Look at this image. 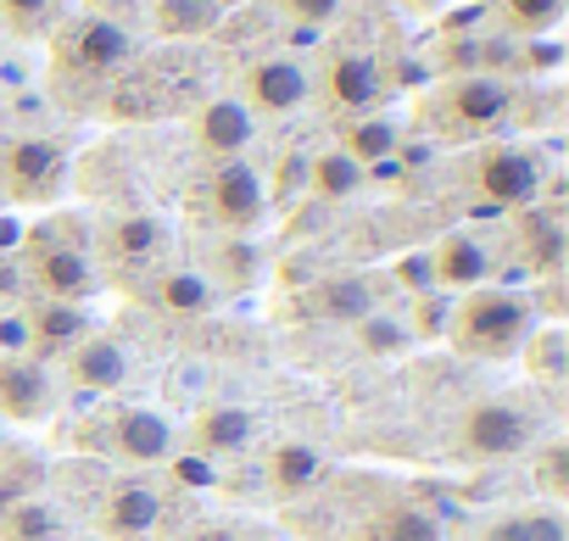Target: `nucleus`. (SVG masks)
<instances>
[{
  "label": "nucleus",
  "instance_id": "obj_1",
  "mask_svg": "<svg viewBox=\"0 0 569 541\" xmlns=\"http://www.w3.org/2000/svg\"><path fill=\"white\" fill-rule=\"evenodd\" d=\"M447 335L469 358H508L519 341H530V302L519 291L475 285L463 302H452Z\"/></svg>",
  "mask_w": 569,
  "mask_h": 541
},
{
  "label": "nucleus",
  "instance_id": "obj_2",
  "mask_svg": "<svg viewBox=\"0 0 569 541\" xmlns=\"http://www.w3.org/2000/svg\"><path fill=\"white\" fill-rule=\"evenodd\" d=\"M508 112H513V90H508V79H497V73H458V79H447V84L425 101L430 134H447V140L491 134Z\"/></svg>",
  "mask_w": 569,
  "mask_h": 541
},
{
  "label": "nucleus",
  "instance_id": "obj_3",
  "mask_svg": "<svg viewBox=\"0 0 569 541\" xmlns=\"http://www.w3.org/2000/svg\"><path fill=\"white\" fill-rule=\"evenodd\" d=\"M134 62V34L118 18L84 12L57 23V73L68 79H112Z\"/></svg>",
  "mask_w": 569,
  "mask_h": 541
},
{
  "label": "nucleus",
  "instance_id": "obj_4",
  "mask_svg": "<svg viewBox=\"0 0 569 541\" xmlns=\"http://www.w3.org/2000/svg\"><path fill=\"white\" fill-rule=\"evenodd\" d=\"M536 413L525 408V402H508V397H497V402H475L469 413H463V447L475 452V458H519V452H530L536 447Z\"/></svg>",
  "mask_w": 569,
  "mask_h": 541
},
{
  "label": "nucleus",
  "instance_id": "obj_5",
  "mask_svg": "<svg viewBox=\"0 0 569 541\" xmlns=\"http://www.w3.org/2000/svg\"><path fill=\"white\" fill-rule=\"evenodd\" d=\"M0 179L18 201H51L68 179V151L46 134H23L0 146Z\"/></svg>",
  "mask_w": 569,
  "mask_h": 541
},
{
  "label": "nucleus",
  "instance_id": "obj_6",
  "mask_svg": "<svg viewBox=\"0 0 569 541\" xmlns=\"http://www.w3.org/2000/svg\"><path fill=\"white\" fill-rule=\"evenodd\" d=\"M308 96H313V79H308V68L291 62V57H262V62H251L246 79H240V107H246L251 118H284V112H297Z\"/></svg>",
  "mask_w": 569,
  "mask_h": 541
},
{
  "label": "nucleus",
  "instance_id": "obj_7",
  "mask_svg": "<svg viewBox=\"0 0 569 541\" xmlns=\"http://www.w3.org/2000/svg\"><path fill=\"white\" fill-rule=\"evenodd\" d=\"M475 190L491 207H530L541 196V157L525 146H491L475 157Z\"/></svg>",
  "mask_w": 569,
  "mask_h": 541
},
{
  "label": "nucleus",
  "instance_id": "obj_8",
  "mask_svg": "<svg viewBox=\"0 0 569 541\" xmlns=\"http://www.w3.org/2000/svg\"><path fill=\"white\" fill-rule=\"evenodd\" d=\"M268 212V184L251 162H223L212 179H207V218L218 229H257Z\"/></svg>",
  "mask_w": 569,
  "mask_h": 541
},
{
  "label": "nucleus",
  "instance_id": "obj_9",
  "mask_svg": "<svg viewBox=\"0 0 569 541\" xmlns=\"http://www.w3.org/2000/svg\"><path fill=\"white\" fill-rule=\"evenodd\" d=\"M101 441H107L123 463H162V458H173V424H168L162 413H151V408H123V413H112L107 430H101Z\"/></svg>",
  "mask_w": 569,
  "mask_h": 541
},
{
  "label": "nucleus",
  "instance_id": "obj_10",
  "mask_svg": "<svg viewBox=\"0 0 569 541\" xmlns=\"http://www.w3.org/2000/svg\"><path fill=\"white\" fill-rule=\"evenodd\" d=\"M162 524V491L151 480H118L101 502V530L112 541H151Z\"/></svg>",
  "mask_w": 569,
  "mask_h": 541
},
{
  "label": "nucleus",
  "instance_id": "obj_11",
  "mask_svg": "<svg viewBox=\"0 0 569 541\" xmlns=\"http://www.w3.org/2000/svg\"><path fill=\"white\" fill-rule=\"evenodd\" d=\"M29 274L34 285L46 291V302H84L96 291V274H90V262L79 246H34L29 251Z\"/></svg>",
  "mask_w": 569,
  "mask_h": 541
},
{
  "label": "nucleus",
  "instance_id": "obj_12",
  "mask_svg": "<svg viewBox=\"0 0 569 541\" xmlns=\"http://www.w3.org/2000/svg\"><path fill=\"white\" fill-rule=\"evenodd\" d=\"M325 96L341 107V112H375L380 96H386V73L369 51H336L330 57V73H325Z\"/></svg>",
  "mask_w": 569,
  "mask_h": 541
},
{
  "label": "nucleus",
  "instance_id": "obj_13",
  "mask_svg": "<svg viewBox=\"0 0 569 541\" xmlns=\"http://www.w3.org/2000/svg\"><path fill=\"white\" fill-rule=\"evenodd\" d=\"M251 134H257V118H251L234 96H218V101H207V107L196 112V146H201L207 157L234 162V157L251 146Z\"/></svg>",
  "mask_w": 569,
  "mask_h": 541
},
{
  "label": "nucleus",
  "instance_id": "obj_14",
  "mask_svg": "<svg viewBox=\"0 0 569 541\" xmlns=\"http://www.w3.org/2000/svg\"><path fill=\"white\" fill-rule=\"evenodd\" d=\"M0 413H12V419L51 413V380L34 358H0Z\"/></svg>",
  "mask_w": 569,
  "mask_h": 541
},
{
  "label": "nucleus",
  "instance_id": "obj_15",
  "mask_svg": "<svg viewBox=\"0 0 569 541\" xmlns=\"http://www.w3.org/2000/svg\"><path fill=\"white\" fill-rule=\"evenodd\" d=\"M486 274H491V251L475 234H447L430 257V280H441L452 291H475V285H486Z\"/></svg>",
  "mask_w": 569,
  "mask_h": 541
},
{
  "label": "nucleus",
  "instance_id": "obj_16",
  "mask_svg": "<svg viewBox=\"0 0 569 541\" xmlns=\"http://www.w3.org/2000/svg\"><path fill=\"white\" fill-rule=\"evenodd\" d=\"M68 369L84 391H118L129 380V352L107 335H84L73 352H68Z\"/></svg>",
  "mask_w": 569,
  "mask_h": 541
},
{
  "label": "nucleus",
  "instance_id": "obj_17",
  "mask_svg": "<svg viewBox=\"0 0 569 541\" xmlns=\"http://www.w3.org/2000/svg\"><path fill=\"white\" fill-rule=\"evenodd\" d=\"M251 441H257V413H251V408L223 402V408H207V413L196 419V447H201L207 458H234V452H246Z\"/></svg>",
  "mask_w": 569,
  "mask_h": 541
},
{
  "label": "nucleus",
  "instance_id": "obj_18",
  "mask_svg": "<svg viewBox=\"0 0 569 541\" xmlns=\"http://www.w3.org/2000/svg\"><path fill=\"white\" fill-rule=\"evenodd\" d=\"M84 335H90V319L73 302H46V308L29 313V347L34 352H51L57 358V352H73Z\"/></svg>",
  "mask_w": 569,
  "mask_h": 541
},
{
  "label": "nucleus",
  "instance_id": "obj_19",
  "mask_svg": "<svg viewBox=\"0 0 569 541\" xmlns=\"http://www.w3.org/2000/svg\"><path fill=\"white\" fill-rule=\"evenodd\" d=\"M162 223L151 218V212H123V218H112V229L101 234V246H107V257L112 262H151L157 251H162Z\"/></svg>",
  "mask_w": 569,
  "mask_h": 541
},
{
  "label": "nucleus",
  "instance_id": "obj_20",
  "mask_svg": "<svg viewBox=\"0 0 569 541\" xmlns=\"http://www.w3.org/2000/svg\"><path fill=\"white\" fill-rule=\"evenodd\" d=\"M151 302L162 308V313H173V319H201V313H212V285L201 280V274H190V268H168V274L151 285Z\"/></svg>",
  "mask_w": 569,
  "mask_h": 541
},
{
  "label": "nucleus",
  "instance_id": "obj_21",
  "mask_svg": "<svg viewBox=\"0 0 569 541\" xmlns=\"http://www.w3.org/2000/svg\"><path fill=\"white\" fill-rule=\"evenodd\" d=\"M218 7H207V0H157L151 7V23L168 34V40H201L218 29Z\"/></svg>",
  "mask_w": 569,
  "mask_h": 541
},
{
  "label": "nucleus",
  "instance_id": "obj_22",
  "mask_svg": "<svg viewBox=\"0 0 569 541\" xmlns=\"http://www.w3.org/2000/svg\"><path fill=\"white\" fill-rule=\"evenodd\" d=\"M68 18V0H0V23L18 40H46Z\"/></svg>",
  "mask_w": 569,
  "mask_h": 541
},
{
  "label": "nucleus",
  "instance_id": "obj_23",
  "mask_svg": "<svg viewBox=\"0 0 569 541\" xmlns=\"http://www.w3.org/2000/svg\"><path fill=\"white\" fill-rule=\"evenodd\" d=\"M397 140H402V129H397L391 118H358V123L347 129L341 151H347L358 168H369V162H386V157L397 151Z\"/></svg>",
  "mask_w": 569,
  "mask_h": 541
},
{
  "label": "nucleus",
  "instance_id": "obj_24",
  "mask_svg": "<svg viewBox=\"0 0 569 541\" xmlns=\"http://www.w3.org/2000/svg\"><path fill=\"white\" fill-rule=\"evenodd\" d=\"M313 308H319L325 319H341V324H358V319L380 313V308H375V291H369L363 280H336V285H325V291L313 297Z\"/></svg>",
  "mask_w": 569,
  "mask_h": 541
},
{
  "label": "nucleus",
  "instance_id": "obj_25",
  "mask_svg": "<svg viewBox=\"0 0 569 541\" xmlns=\"http://www.w3.org/2000/svg\"><path fill=\"white\" fill-rule=\"evenodd\" d=\"M563 7H569V0H497L502 23H508L513 34H525V40L552 34V29H558V18H563Z\"/></svg>",
  "mask_w": 569,
  "mask_h": 541
},
{
  "label": "nucleus",
  "instance_id": "obj_26",
  "mask_svg": "<svg viewBox=\"0 0 569 541\" xmlns=\"http://www.w3.org/2000/svg\"><path fill=\"white\" fill-rule=\"evenodd\" d=\"M308 184H313L319 196L341 201V196H352V190L363 184V168H358L347 151H325V157H313V162H308Z\"/></svg>",
  "mask_w": 569,
  "mask_h": 541
},
{
  "label": "nucleus",
  "instance_id": "obj_27",
  "mask_svg": "<svg viewBox=\"0 0 569 541\" xmlns=\"http://www.w3.org/2000/svg\"><path fill=\"white\" fill-rule=\"evenodd\" d=\"M563 257V234L547 212H525V262L536 268V274H552Z\"/></svg>",
  "mask_w": 569,
  "mask_h": 541
},
{
  "label": "nucleus",
  "instance_id": "obj_28",
  "mask_svg": "<svg viewBox=\"0 0 569 541\" xmlns=\"http://www.w3.org/2000/svg\"><path fill=\"white\" fill-rule=\"evenodd\" d=\"M358 341H363V352H375V358H397V352L413 347V324H402V319H391V313H369V319H358Z\"/></svg>",
  "mask_w": 569,
  "mask_h": 541
},
{
  "label": "nucleus",
  "instance_id": "obj_29",
  "mask_svg": "<svg viewBox=\"0 0 569 541\" xmlns=\"http://www.w3.org/2000/svg\"><path fill=\"white\" fill-rule=\"evenodd\" d=\"M369 541H441V524H436L425 508H391V513L369 530Z\"/></svg>",
  "mask_w": 569,
  "mask_h": 541
},
{
  "label": "nucleus",
  "instance_id": "obj_30",
  "mask_svg": "<svg viewBox=\"0 0 569 541\" xmlns=\"http://www.w3.org/2000/svg\"><path fill=\"white\" fill-rule=\"evenodd\" d=\"M563 519L558 513H513V519H497L486 530V541H563Z\"/></svg>",
  "mask_w": 569,
  "mask_h": 541
},
{
  "label": "nucleus",
  "instance_id": "obj_31",
  "mask_svg": "<svg viewBox=\"0 0 569 541\" xmlns=\"http://www.w3.org/2000/svg\"><path fill=\"white\" fill-rule=\"evenodd\" d=\"M313 474H319V452H313V447L284 441V447L273 452V485H279V491H302Z\"/></svg>",
  "mask_w": 569,
  "mask_h": 541
},
{
  "label": "nucleus",
  "instance_id": "obj_32",
  "mask_svg": "<svg viewBox=\"0 0 569 541\" xmlns=\"http://www.w3.org/2000/svg\"><path fill=\"white\" fill-rule=\"evenodd\" d=\"M7 530H12V541H51L57 535V513L40 508V502H23V508L7 513Z\"/></svg>",
  "mask_w": 569,
  "mask_h": 541
},
{
  "label": "nucleus",
  "instance_id": "obj_33",
  "mask_svg": "<svg viewBox=\"0 0 569 541\" xmlns=\"http://www.w3.org/2000/svg\"><path fill=\"white\" fill-rule=\"evenodd\" d=\"M284 12H291L297 23H308V29H319V23H330V18H341V7L347 0H279Z\"/></svg>",
  "mask_w": 569,
  "mask_h": 541
},
{
  "label": "nucleus",
  "instance_id": "obj_34",
  "mask_svg": "<svg viewBox=\"0 0 569 541\" xmlns=\"http://www.w3.org/2000/svg\"><path fill=\"white\" fill-rule=\"evenodd\" d=\"M541 485H547L552 497H563V491H569V447H563V441H552V447H547V458H541Z\"/></svg>",
  "mask_w": 569,
  "mask_h": 541
},
{
  "label": "nucleus",
  "instance_id": "obj_35",
  "mask_svg": "<svg viewBox=\"0 0 569 541\" xmlns=\"http://www.w3.org/2000/svg\"><path fill=\"white\" fill-rule=\"evenodd\" d=\"M447 308H452V302H436V297L425 302V335H447V319H452Z\"/></svg>",
  "mask_w": 569,
  "mask_h": 541
},
{
  "label": "nucleus",
  "instance_id": "obj_36",
  "mask_svg": "<svg viewBox=\"0 0 569 541\" xmlns=\"http://www.w3.org/2000/svg\"><path fill=\"white\" fill-rule=\"evenodd\" d=\"M558 352H563V341H558V335H547V341L536 347V369H541V374H558Z\"/></svg>",
  "mask_w": 569,
  "mask_h": 541
},
{
  "label": "nucleus",
  "instance_id": "obj_37",
  "mask_svg": "<svg viewBox=\"0 0 569 541\" xmlns=\"http://www.w3.org/2000/svg\"><path fill=\"white\" fill-rule=\"evenodd\" d=\"M196 541H234V530H223V524H207V530H196Z\"/></svg>",
  "mask_w": 569,
  "mask_h": 541
},
{
  "label": "nucleus",
  "instance_id": "obj_38",
  "mask_svg": "<svg viewBox=\"0 0 569 541\" xmlns=\"http://www.w3.org/2000/svg\"><path fill=\"white\" fill-rule=\"evenodd\" d=\"M402 7H436V0H402Z\"/></svg>",
  "mask_w": 569,
  "mask_h": 541
},
{
  "label": "nucleus",
  "instance_id": "obj_39",
  "mask_svg": "<svg viewBox=\"0 0 569 541\" xmlns=\"http://www.w3.org/2000/svg\"><path fill=\"white\" fill-rule=\"evenodd\" d=\"M207 7H218V12H223V7H234V0H207Z\"/></svg>",
  "mask_w": 569,
  "mask_h": 541
}]
</instances>
